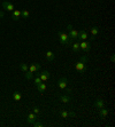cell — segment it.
<instances>
[{"label": "cell", "mask_w": 115, "mask_h": 127, "mask_svg": "<svg viewBox=\"0 0 115 127\" xmlns=\"http://www.w3.org/2000/svg\"><path fill=\"white\" fill-rule=\"evenodd\" d=\"M58 37H59V41H60V44L61 45L70 46V39H69V37H68L67 33L61 32V31H60V32L58 33Z\"/></svg>", "instance_id": "3"}, {"label": "cell", "mask_w": 115, "mask_h": 127, "mask_svg": "<svg viewBox=\"0 0 115 127\" xmlns=\"http://www.w3.org/2000/svg\"><path fill=\"white\" fill-rule=\"evenodd\" d=\"M46 59H47L48 62H53L54 59H55V55H54V53L52 52V50H48V52H46Z\"/></svg>", "instance_id": "13"}, {"label": "cell", "mask_w": 115, "mask_h": 127, "mask_svg": "<svg viewBox=\"0 0 115 127\" xmlns=\"http://www.w3.org/2000/svg\"><path fill=\"white\" fill-rule=\"evenodd\" d=\"M5 16V12H2V10H0V18L3 17Z\"/></svg>", "instance_id": "28"}, {"label": "cell", "mask_w": 115, "mask_h": 127, "mask_svg": "<svg viewBox=\"0 0 115 127\" xmlns=\"http://www.w3.org/2000/svg\"><path fill=\"white\" fill-rule=\"evenodd\" d=\"M99 110V115H100L101 118H105L107 115H108V109H105V108H101V109H98Z\"/></svg>", "instance_id": "17"}, {"label": "cell", "mask_w": 115, "mask_h": 127, "mask_svg": "<svg viewBox=\"0 0 115 127\" xmlns=\"http://www.w3.org/2000/svg\"><path fill=\"white\" fill-rule=\"evenodd\" d=\"M20 69L23 71V72H27V71L29 70V66H28L25 63H21V64H20Z\"/></svg>", "instance_id": "23"}, {"label": "cell", "mask_w": 115, "mask_h": 127, "mask_svg": "<svg viewBox=\"0 0 115 127\" xmlns=\"http://www.w3.org/2000/svg\"><path fill=\"white\" fill-rule=\"evenodd\" d=\"M71 48H73V52H74V53H78V52L81 50V47H80V41L74 42V45L71 46Z\"/></svg>", "instance_id": "19"}, {"label": "cell", "mask_w": 115, "mask_h": 127, "mask_svg": "<svg viewBox=\"0 0 115 127\" xmlns=\"http://www.w3.org/2000/svg\"><path fill=\"white\" fill-rule=\"evenodd\" d=\"M59 100L61 101V102H63V103H69L71 101V97L69 96V95H61L59 97Z\"/></svg>", "instance_id": "15"}, {"label": "cell", "mask_w": 115, "mask_h": 127, "mask_svg": "<svg viewBox=\"0 0 115 127\" xmlns=\"http://www.w3.org/2000/svg\"><path fill=\"white\" fill-rule=\"evenodd\" d=\"M75 116H76V113L74 111H69V117H75Z\"/></svg>", "instance_id": "27"}, {"label": "cell", "mask_w": 115, "mask_h": 127, "mask_svg": "<svg viewBox=\"0 0 115 127\" xmlns=\"http://www.w3.org/2000/svg\"><path fill=\"white\" fill-rule=\"evenodd\" d=\"M80 47L85 53H89L90 49H91V45H90V41H88V40H83V41L80 42Z\"/></svg>", "instance_id": "4"}, {"label": "cell", "mask_w": 115, "mask_h": 127, "mask_svg": "<svg viewBox=\"0 0 115 127\" xmlns=\"http://www.w3.org/2000/svg\"><path fill=\"white\" fill-rule=\"evenodd\" d=\"M59 115H60V117H62V118H68V117H69V111H66V110H60Z\"/></svg>", "instance_id": "20"}, {"label": "cell", "mask_w": 115, "mask_h": 127, "mask_svg": "<svg viewBox=\"0 0 115 127\" xmlns=\"http://www.w3.org/2000/svg\"><path fill=\"white\" fill-rule=\"evenodd\" d=\"M21 16H23L24 18H29V16H30V12L28 10V9L21 10Z\"/></svg>", "instance_id": "21"}, {"label": "cell", "mask_w": 115, "mask_h": 127, "mask_svg": "<svg viewBox=\"0 0 115 127\" xmlns=\"http://www.w3.org/2000/svg\"><path fill=\"white\" fill-rule=\"evenodd\" d=\"M10 17H12L13 21H18L21 17V10L20 9H14L12 12V15H10Z\"/></svg>", "instance_id": "9"}, {"label": "cell", "mask_w": 115, "mask_h": 127, "mask_svg": "<svg viewBox=\"0 0 115 127\" xmlns=\"http://www.w3.org/2000/svg\"><path fill=\"white\" fill-rule=\"evenodd\" d=\"M36 120H37V115H35L33 112H30L29 115H28V118H27L28 124H32V123H35Z\"/></svg>", "instance_id": "12"}, {"label": "cell", "mask_w": 115, "mask_h": 127, "mask_svg": "<svg viewBox=\"0 0 115 127\" xmlns=\"http://www.w3.org/2000/svg\"><path fill=\"white\" fill-rule=\"evenodd\" d=\"M24 76H25V79H28V80L33 79V73H31L30 71H27V72H24Z\"/></svg>", "instance_id": "22"}, {"label": "cell", "mask_w": 115, "mask_h": 127, "mask_svg": "<svg viewBox=\"0 0 115 127\" xmlns=\"http://www.w3.org/2000/svg\"><path fill=\"white\" fill-rule=\"evenodd\" d=\"M13 100L16 101V102L21 101V100H22V94H21L20 92H14V93H13Z\"/></svg>", "instance_id": "16"}, {"label": "cell", "mask_w": 115, "mask_h": 127, "mask_svg": "<svg viewBox=\"0 0 115 127\" xmlns=\"http://www.w3.org/2000/svg\"><path fill=\"white\" fill-rule=\"evenodd\" d=\"M40 83H43V81H41V79L39 78V76H37V77L35 78V85L37 86V85H39Z\"/></svg>", "instance_id": "25"}, {"label": "cell", "mask_w": 115, "mask_h": 127, "mask_svg": "<svg viewBox=\"0 0 115 127\" xmlns=\"http://www.w3.org/2000/svg\"><path fill=\"white\" fill-rule=\"evenodd\" d=\"M89 38L88 35V32L86 31H84V30H82V31H78V39L77 40H86V39Z\"/></svg>", "instance_id": "10"}, {"label": "cell", "mask_w": 115, "mask_h": 127, "mask_svg": "<svg viewBox=\"0 0 115 127\" xmlns=\"http://www.w3.org/2000/svg\"><path fill=\"white\" fill-rule=\"evenodd\" d=\"M95 106L97 109H101V108H105V101L103 98H98L95 101Z\"/></svg>", "instance_id": "11"}, {"label": "cell", "mask_w": 115, "mask_h": 127, "mask_svg": "<svg viewBox=\"0 0 115 127\" xmlns=\"http://www.w3.org/2000/svg\"><path fill=\"white\" fill-rule=\"evenodd\" d=\"M67 30H68V37H69V39L76 41L77 39H78V31L75 30L71 24H68L67 25Z\"/></svg>", "instance_id": "2"}, {"label": "cell", "mask_w": 115, "mask_h": 127, "mask_svg": "<svg viewBox=\"0 0 115 127\" xmlns=\"http://www.w3.org/2000/svg\"><path fill=\"white\" fill-rule=\"evenodd\" d=\"M86 61H88L86 55H83V56L81 57L80 61L75 64V68H76V70L78 71V72L83 73V72H85L86 71Z\"/></svg>", "instance_id": "1"}, {"label": "cell", "mask_w": 115, "mask_h": 127, "mask_svg": "<svg viewBox=\"0 0 115 127\" xmlns=\"http://www.w3.org/2000/svg\"><path fill=\"white\" fill-rule=\"evenodd\" d=\"M90 31H91V34H92V37H97L98 34H99V28L98 27H92L91 29H90Z\"/></svg>", "instance_id": "18"}, {"label": "cell", "mask_w": 115, "mask_h": 127, "mask_svg": "<svg viewBox=\"0 0 115 127\" xmlns=\"http://www.w3.org/2000/svg\"><path fill=\"white\" fill-rule=\"evenodd\" d=\"M32 125L35 127H43V126H44V124H43V123H40V121H37V120H36L35 123H32Z\"/></svg>", "instance_id": "24"}, {"label": "cell", "mask_w": 115, "mask_h": 127, "mask_svg": "<svg viewBox=\"0 0 115 127\" xmlns=\"http://www.w3.org/2000/svg\"><path fill=\"white\" fill-rule=\"evenodd\" d=\"M38 76H39V78L41 79V81H43V83H45V81H47V80L50 79L51 73L48 72L47 70H44V71H41V72H39Z\"/></svg>", "instance_id": "6"}, {"label": "cell", "mask_w": 115, "mask_h": 127, "mask_svg": "<svg viewBox=\"0 0 115 127\" xmlns=\"http://www.w3.org/2000/svg\"><path fill=\"white\" fill-rule=\"evenodd\" d=\"M36 87H37V91H38L39 93H44L45 91H46V88H47V86H46L45 83H40L39 85L36 86Z\"/></svg>", "instance_id": "14"}, {"label": "cell", "mask_w": 115, "mask_h": 127, "mask_svg": "<svg viewBox=\"0 0 115 127\" xmlns=\"http://www.w3.org/2000/svg\"><path fill=\"white\" fill-rule=\"evenodd\" d=\"M40 68H41V65L39 63H33V64H31L29 66V70L28 71H30L31 73H36V72H38L40 70Z\"/></svg>", "instance_id": "8"}, {"label": "cell", "mask_w": 115, "mask_h": 127, "mask_svg": "<svg viewBox=\"0 0 115 127\" xmlns=\"http://www.w3.org/2000/svg\"><path fill=\"white\" fill-rule=\"evenodd\" d=\"M2 8L5 9V10H7V12H13L15 9V6H14V3H12L10 1L6 0V1L2 2Z\"/></svg>", "instance_id": "5"}, {"label": "cell", "mask_w": 115, "mask_h": 127, "mask_svg": "<svg viewBox=\"0 0 115 127\" xmlns=\"http://www.w3.org/2000/svg\"><path fill=\"white\" fill-rule=\"evenodd\" d=\"M111 61H112V62H114V61H115V59H114V55H112V56H111Z\"/></svg>", "instance_id": "29"}, {"label": "cell", "mask_w": 115, "mask_h": 127, "mask_svg": "<svg viewBox=\"0 0 115 127\" xmlns=\"http://www.w3.org/2000/svg\"><path fill=\"white\" fill-rule=\"evenodd\" d=\"M67 84H68V80L66 77H62L58 80V86H59L60 89H66L67 88Z\"/></svg>", "instance_id": "7"}, {"label": "cell", "mask_w": 115, "mask_h": 127, "mask_svg": "<svg viewBox=\"0 0 115 127\" xmlns=\"http://www.w3.org/2000/svg\"><path fill=\"white\" fill-rule=\"evenodd\" d=\"M39 112H40V110H39V108L35 106V108H33V113H35V115H39Z\"/></svg>", "instance_id": "26"}]
</instances>
